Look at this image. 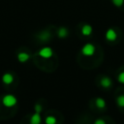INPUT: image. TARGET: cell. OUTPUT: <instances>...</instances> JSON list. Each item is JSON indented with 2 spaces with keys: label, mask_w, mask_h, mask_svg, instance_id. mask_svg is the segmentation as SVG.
I'll list each match as a JSON object with an SVG mask.
<instances>
[{
  "label": "cell",
  "mask_w": 124,
  "mask_h": 124,
  "mask_svg": "<svg viewBox=\"0 0 124 124\" xmlns=\"http://www.w3.org/2000/svg\"><path fill=\"white\" fill-rule=\"evenodd\" d=\"M100 49L97 47V46L93 43H86L84 44L79 51V56L78 58H97V59H101V56H103V53L99 51Z\"/></svg>",
  "instance_id": "obj_1"
},
{
  "label": "cell",
  "mask_w": 124,
  "mask_h": 124,
  "mask_svg": "<svg viewBox=\"0 0 124 124\" xmlns=\"http://www.w3.org/2000/svg\"><path fill=\"white\" fill-rule=\"evenodd\" d=\"M96 84L99 88L103 90H109L113 86V80L109 76L99 75L96 78Z\"/></svg>",
  "instance_id": "obj_2"
},
{
  "label": "cell",
  "mask_w": 124,
  "mask_h": 124,
  "mask_svg": "<svg viewBox=\"0 0 124 124\" xmlns=\"http://www.w3.org/2000/svg\"><path fill=\"white\" fill-rule=\"evenodd\" d=\"M119 38H120V32L117 28L110 27L105 33V39L108 43L115 44L119 41Z\"/></svg>",
  "instance_id": "obj_3"
},
{
  "label": "cell",
  "mask_w": 124,
  "mask_h": 124,
  "mask_svg": "<svg viewBox=\"0 0 124 124\" xmlns=\"http://www.w3.org/2000/svg\"><path fill=\"white\" fill-rule=\"evenodd\" d=\"M90 107L94 108V110L97 111H105L107 109V102L103 97H95L90 100Z\"/></svg>",
  "instance_id": "obj_4"
},
{
  "label": "cell",
  "mask_w": 124,
  "mask_h": 124,
  "mask_svg": "<svg viewBox=\"0 0 124 124\" xmlns=\"http://www.w3.org/2000/svg\"><path fill=\"white\" fill-rule=\"evenodd\" d=\"M54 51L51 47L49 46H44L42 47L41 49H39V51L36 53L37 56H39L41 59H44V60H49V59H52L54 58Z\"/></svg>",
  "instance_id": "obj_5"
},
{
  "label": "cell",
  "mask_w": 124,
  "mask_h": 124,
  "mask_svg": "<svg viewBox=\"0 0 124 124\" xmlns=\"http://www.w3.org/2000/svg\"><path fill=\"white\" fill-rule=\"evenodd\" d=\"M114 100H115V105H116L117 108L121 112H124V85H123V87L119 88L116 91Z\"/></svg>",
  "instance_id": "obj_6"
},
{
  "label": "cell",
  "mask_w": 124,
  "mask_h": 124,
  "mask_svg": "<svg viewBox=\"0 0 124 124\" xmlns=\"http://www.w3.org/2000/svg\"><path fill=\"white\" fill-rule=\"evenodd\" d=\"M2 104L6 108H14L17 104V99L13 94H7L2 98Z\"/></svg>",
  "instance_id": "obj_7"
},
{
  "label": "cell",
  "mask_w": 124,
  "mask_h": 124,
  "mask_svg": "<svg viewBox=\"0 0 124 124\" xmlns=\"http://www.w3.org/2000/svg\"><path fill=\"white\" fill-rule=\"evenodd\" d=\"M53 111V110H52ZM56 111H53V113H48V114H46V117H45V123L46 124H61V118H62V115L60 114L58 117L55 115Z\"/></svg>",
  "instance_id": "obj_8"
},
{
  "label": "cell",
  "mask_w": 124,
  "mask_h": 124,
  "mask_svg": "<svg viewBox=\"0 0 124 124\" xmlns=\"http://www.w3.org/2000/svg\"><path fill=\"white\" fill-rule=\"evenodd\" d=\"M37 38L41 43H48L52 38V34L48 29H45L38 33Z\"/></svg>",
  "instance_id": "obj_9"
},
{
  "label": "cell",
  "mask_w": 124,
  "mask_h": 124,
  "mask_svg": "<svg viewBox=\"0 0 124 124\" xmlns=\"http://www.w3.org/2000/svg\"><path fill=\"white\" fill-rule=\"evenodd\" d=\"M93 33V28L90 24L88 23H83L80 27V34L84 37H89Z\"/></svg>",
  "instance_id": "obj_10"
},
{
  "label": "cell",
  "mask_w": 124,
  "mask_h": 124,
  "mask_svg": "<svg viewBox=\"0 0 124 124\" xmlns=\"http://www.w3.org/2000/svg\"><path fill=\"white\" fill-rule=\"evenodd\" d=\"M56 35L59 39H66L70 35V31L66 26H60L56 30Z\"/></svg>",
  "instance_id": "obj_11"
},
{
  "label": "cell",
  "mask_w": 124,
  "mask_h": 124,
  "mask_svg": "<svg viewBox=\"0 0 124 124\" xmlns=\"http://www.w3.org/2000/svg\"><path fill=\"white\" fill-rule=\"evenodd\" d=\"M92 124H115L111 118L108 116H102V117H97L94 119Z\"/></svg>",
  "instance_id": "obj_12"
},
{
  "label": "cell",
  "mask_w": 124,
  "mask_h": 124,
  "mask_svg": "<svg viewBox=\"0 0 124 124\" xmlns=\"http://www.w3.org/2000/svg\"><path fill=\"white\" fill-rule=\"evenodd\" d=\"M16 58L20 63H26L31 58V54L26 51H19L16 54Z\"/></svg>",
  "instance_id": "obj_13"
},
{
  "label": "cell",
  "mask_w": 124,
  "mask_h": 124,
  "mask_svg": "<svg viewBox=\"0 0 124 124\" xmlns=\"http://www.w3.org/2000/svg\"><path fill=\"white\" fill-rule=\"evenodd\" d=\"M42 123V115L39 111H34V113L30 116L29 124H41Z\"/></svg>",
  "instance_id": "obj_14"
},
{
  "label": "cell",
  "mask_w": 124,
  "mask_h": 124,
  "mask_svg": "<svg viewBox=\"0 0 124 124\" xmlns=\"http://www.w3.org/2000/svg\"><path fill=\"white\" fill-rule=\"evenodd\" d=\"M115 78H116V80H117V82L119 84L124 85V66H122L121 68H119L116 71Z\"/></svg>",
  "instance_id": "obj_15"
},
{
  "label": "cell",
  "mask_w": 124,
  "mask_h": 124,
  "mask_svg": "<svg viewBox=\"0 0 124 124\" xmlns=\"http://www.w3.org/2000/svg\"><path fill=\"white\" fill-rule=\"evenodd\" d=\"M14 75L11 74V73H5L3 76H2V81L3 83H5L6 85H9L11 83H13L14 81Z\"/></svg>",
  "instance_id": "obj_16"
},
{
  "label": "cell",
  "mask_w": 124,
  "mask_h": 124,
  "mask_svg": "<svg viewBox=\"0 0 124 124\" xmlns=\"http://www.w3.org/2000/svg\"><path fill=\"white\" fill-rule=\"evenodd\" d=\"M113 5L118 7V8H121L123 5H124V0H111Z\"/></svg>",
  "instance_id": "obj_17"
}]
</instances>
